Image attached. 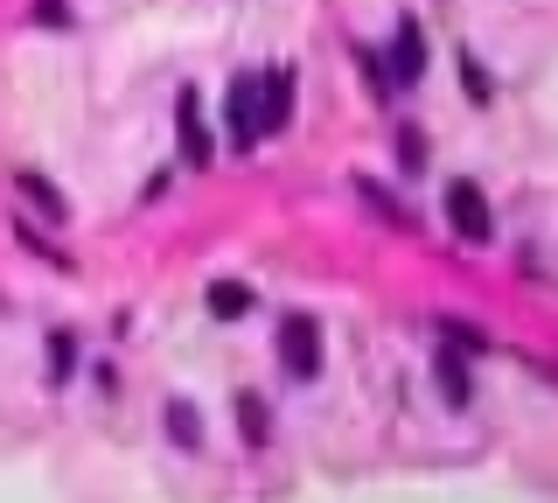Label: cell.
I'll return each mask as SVG.
<instances>
[{
	"label": "cell",
	"instance_id": "obj_3",
	"mask_svg": "<svg viewBox=\"0 0 558 503\" xmlns=\"http://www.w3.org/2000/svg\"><path fill=\"white\" fill-rule=\"evenodd\" d=\"M418 77H426V36H418V22H398V36H391V92H405Z\"/></svg>",
	"mask_w": 558,
	"mask_h": 503
},
{
	"label": "cell",
	"instance_id": "obj_11",
	"mask_svg": "<svg viewBox=\"0 0 558 503\" xmlns=\"http://www.w3.org/2000/svg\"><path fill=\"white\" fill-rule=\"evenodd\" d=\"M440 392L453 398V406L468 398V371H461V357H447V363H440Z\"/></svg>",
	"mask_w": 558,
	"mask_h": 503
},
{
	"label": "cell",
	"instance_id": "obj_15",
	"mask_svg": "<svg viewBox=\"0 0 558 503\" xmlns=\"http://www.w3.org/2000/svg\"><path fill=\"white\" fill-rule=\"evenodd\" d=\"M468 98H475V106L488 98V77H482V63H475V57H468Z\"/></svg>",
	"mask_w": 558,
	"mask_h": 503
},
{
	"label": "cell",
	"instance_id": "obj_6",
	"mask_svg": "<svg viewBox=\"0 0 558 503\" xmlns=\"http://www.w3.org/2000/svg\"><path fill=\"white\" fill-rule=\"evenodd\" d=\"M231 141L238 147H258V77H238L231 84Z\"/></svg>",
	"mask_w": 558,
	"mask_h": 503
},
{
	"label": "cell",
	"instance_id": "obj_7",
	"mask_svg": "<svg viewBox=\"0 0 558 503\" xmlns=\"http://www.w3.org/2000/svg\"><path fill=\"white\" fill-rule=\"evenodd\" d=\"M238 433H244L252 447L272 441V412H266V398H258V392H238Z\"/></svg>",
	"mask_w": 558,
	"mask_h": 503
},
{
	"label": "cell",
	"instance_id": "obj_5",
	"mask_svg": "<svg viewBox=\"0 0 558 503\" xmlns=\"http://www.w3.org/2000/svg\"><path fill=\"white\" fill-rule=\"evenodd\" d=\"M174 119H182V154H189L196 168H209V161H217V141L203 133V98L182 92V98H174Z\"/></svg>",
	"mask_w": 558,
	"mask_h": 503
},
{
	"label": "cell",
	"instance_id": "obj_8",
	"mask_svg": "<svg viewBox=\"0 0 558 503\" xmlns=\"http://www.w3.org/2000/svg\"><path fill=\"white\" fill-rule=\"evenodd\" d=\"M244 308H252V287H244V280H217V287H209V315L238 322Z\"/></svg>",
	"mask_w": 558,
	"mask_h": 503
},
{
	"label": "cell",
	"instance_id": "obj_12",
	"mask_svg": "<svg viewBox=\"0 0 558 503\" xmlns=\"http://www.w3.org/2000/svg\"><path fill=\"white\" fill-rule=\"evenodd\" d=\"M35 22H43V28H70V8H63V0H35Z\"/></svg>",
	"mask_w": 558,
	"mask_h": 503
},
{
	"label": "cell",
	"instance_id": "obj_1",
	"mask_svg": "<svg viewBox=\"0 0 558 503\" xmlns=\"http://www.w3.org/2000/svg\"><path fill=\"white\" fill-rule=\"evenodd\" d=\"M279 363H287L293 378L322 371V322H314V315H287V322H279Z\"/></svg>",
	"mask_w": 558,
	"mask_h": 503
},
{
	"label": "cell",
	"instance_id": "obj_2",
	"mask_svg": "<svg viewBox=\"0 0 558 503\" xmlns=\"http://www.w3.org/2000/svg\"><path fill=\"white\" fill-rule=\"evenodd\" d=\"M447 217L453 231L468 238V245H488V231H496V217H488V196L475 182H447Z\"/></svg>",
	"mask_w": 558,
	"mask_h": 503
},
{
	"label": "cell",
	"instance_id": "obj_9",
	"mask_svg": "<svg viewBox=\"0 0 558 503\" xmlns=\"http://www.w3.org/2000/svg\"><path fill=\"white\" fill-rule=\"evenodd\" d=\"M14 189H22V196H28L43 217H57V224H63V196H57V189H49L43 176H28V168H22V176H14Z\"/></svg>",
	"mask_w": 558,
	"mask_h": 503
},
{
	"label": "cell",
	"instance_id": "obj_16",
	"mask_svg": "<svg viewBox=\"0 0 558 503\" xmlns=\"http://www.w3.org/2000/svg\"><path fill=\"white\" fill-rule=\"evenodd\" d=\"M537 378H545V385H558V357H551V363H537Z\"/></svg>",
	"mask_w": 558,
	"mask_h": 503
},
{
	"label": "cell",
	"instance_id": "obj_14",
	"mask_svg": "<svg viewBox=\"0 0 558 503\" xmlns=\"http://www.w3.org/2000/svg\"><path fill=\"white\" fill-rule=\"evenodd\" d=\"M440 336H447V343H461V350H482V336H475L468 322H440Z\"/></svg>",
	"mask_w": 558,
	"mask_h": 503
},
{
	"label": "cell",
	"instance_id": "obj_10",
	"mask_svg": "<svg viewBox=\"0 0 558 503\" xmlns=\"http://www.w3.org/2000/svg\"><path fill=\"white\" fill-rule=\"evenodd\" d=\"M161 420L174 427V441H182V447H196V441H203V433H196V412H189V406H182V398H174V406L161 412Z\"/></svg>",
	"mask_w": 558,
	"mask_h": 503
},
{
	"label": "cell",
	"instance_id": "obj_4",
	"mask_svg": "<svg viewBox=\"0 0 558 503\" xmlns=\"http://www.w3.org/2000/svg\"><path fill=\"white\" fill-rule=\"evenodd\" d=\"M287 119H293V77H287V71L258 77V141H266V133H279Z\"/></svg>",
	"mask_w": 558,
	"mask_h": 503
},
{
	"label": "cell",
	"instance_id": "obj_13",
	"mask_svg": "<svg viewBox=\"0 0 558 503\" xmlns=\"http://www.w3.org/2000/svg\"><path fill=\"white\" fill-rule=\"evenodd\" d=\"M70 350H77L70 336H57V343H49V378H70Z\"/></svg>",
	"mask_w": 558,
	"mask_h": 503
}]
</instances>
